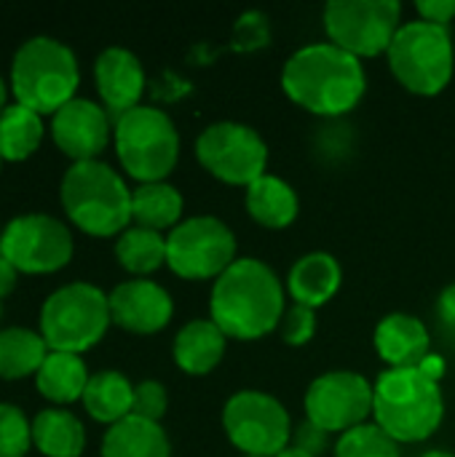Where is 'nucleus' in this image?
Segmentation results:
<instances>
[{"mask_svg": "<svg viewBox=\"0 0 455 457\" xmlns=\"http://www.w3.org/2000/svg\"><path fill=\"white\" fill-rule=\"evenodd\" d=\"M282 91L306 112L341 120L367 94L362 59L346 54L330 40L298 48L282 67Z\"/></svg>", "mask_w": 455, "mask_h": 457, "instance_id": "f257e3e1", "label": "nucleus"}, {"mask_svg": "<svg viewBox=\"0 0 455 457\" xmlns=\"http://www.w3.org/2000/svg\"><path fill=\"white\" fill-rule=\"evenodd\" d=\"M287 311V287L276 270L257 257H239L209 295V319L228 340H260L279 332Z\"/></svg>", "mask_w": 455, "mask_h": 457, "instance_id": "f03ea898", "label": "nucleus"}, {"mask_svg": "<svg viewBox=\"0 0 455 457\" xmlns=\"http://www.w3.org/2000/svg\"><path fill=\"white\" fill-rule=\"evenodd\" d=\"M445 396L421 367L383 370L373 383V423L397 445H418L440 431Z\"/></svg>", "mask_w": 455, "mask_h": 457, "instance_id": "7ed1b4c3", "label": "nucleus"}, {"mask_svg": "<svg viewBox=\"0 0 455 457\" xmlns=\"http://www.w3.org/2000/svg\"><path fill=\"white\" fill-rule=\"evenodd\" d=\"M62 206L88 236H121L131 222V190L105 161H75L62 177Z\"/></svg>", "mask_w": 455, "mask_h": 457, "instance_id": "20e7f679", "label": "nucleus"}, {"mask_svg": "<svg viewBox=\"0 0 455 457\" xmlns=\"http://www.w3.org/2000/svg\"><path fill=\"white\" fill-rule=\"evenodd\" d=\"M80 80L72 48L51 35L24 40L11 62V86L19 104L40 112H56L70 99Z\"/></svg>", "mask_w": 455, "mask_h": 457, "instance_id": "39448f33", "label": "nucleus"}, {"mask_svg": "<svg viewBox=\"0 0 455 457\" xmlns=\"http://www.w3.org/2000/svg\"><path fill=\"white\" fill-rule=\"evenodd\" d=\"M113 139L123 171L139 185L164 182L180 161V131L172 115L153 104H139L115 118Z\"/></svg>", "mask_w": 455, "mask_h": 457, "instance_id": "423d86ee", "label": "nucleus"}, {"mask_svg": "<svg viewBox=\"0 0 455 457\" xmlns=\"http://www.w3.org/2000/svg\"><path fill=\"white\" fill-rule=\"evenodd\" d=\"M386 56L397 83L416 96L442 94L455 75L453 32L424 19L402 21Z\"/></svg>", "mask_w": 455, "mask_h": 457, "instance_id": "0eeeda50", "label": "nucleus"}, {"mask_svg": "<svg viewBox=\"0 0 455 457\" xmlns=\"http://www.w3.org/2000/svg\"><path fill=\"white\" fill-rule=\"evenodd\" d=\"M110 324V300L99 287L88 281L59 287L46 297L40 308V335L48 351L80 356L105 337Z\"/></svg>", "mask_w": 455, "mask_h": 457, "instance_id": "6e6552de", "label": "nucleus"}, {"mask_svg": "<svg viewBox=\"0 0 455 457\" xmlns=\"http://www.w3.org/2000/svg\"><path fill=\"white\" fill-rule=\"evenodd\" d=\"M236 260L239 241L215 214L185 217L166 233V265L185 281H217Z\"/></svg>", "mask_w": 455, "mask_h": 457, "instance_id": "1a4fd4ad", "label": "nucleus"}, {"mask_svg": "<svg viewBox=\"0 0 455 457\" xmlns=\"http://www.w3.org/2000/svg\"><path fill=\"white\" fill-rule=\"evenodd\" d=\"M327 40L357 59L389 54L400 27L402 3L397 0H330L322 11Z\"/></svg>", "mask_w": 455, "mask_h": 457, "instance_id": "9d476101", "label": "nucleus"}, {"mask_svg": "<svg viewBox=\"0 0 455 457\" xmlns=\"http://www.w3.org/2000/svg\"><path fill=\"white\" fill-rule=\"evenodd\" d=\"M196 158L215 179L244 190L268 174V145L241 120L209 123L196 139Z\"/></svg>", "mask_w": 455, "mask_h": 457, "instance_id": "9b49d317", "label": "nucleus"}, {"mask_svg": "<svg viewBox=\"0 0 455 457\" xmlns=\"http://www.w3.org/2000/svg\"><path fill=\"white\" fill-rule=\"evenodd\" d=\"M292 426L287 407L265 391H236L223 407L225 436L241 455L276 457L290 447Z\"/></svg>", "mask_w": 455, "mask_h": 457, "instance_id": "f8f14e48", "label": "nucleus"}, {"mask_svg": "<svg viewBox=\"0 0 455 457\" xmlns=\"http://www.w3.org/2000/svg\"><path fill=\"white\" fill-rule=\"evenodd\" d=\"M306 420L341 436L373 418V383L351 370H333L311 380L303 396Z\"/></svg>", "mask_w": 455, "mask_h": 457, "instance_id": "ddd939ff", "label": "nucleus"}, {"mask_svg": "<svg viewBox=\"0 0 455 457\" xmlns=\"http://www.w3.org/2000/svg\"><path fill=\"white\" fill-rule=\"evenodd\" d=\"M0 246L16 270L54 273L72 257V233L62 220L35 212L11 220L0 233Z\"/></svg>", "mask_w": 455, "mask_h": 457, "instance_id": "4468645a", "label": "nucleus"}, {"mask_svg": "<svg viewBox=\"0 0 455 457\" xmlns=\"http://www.w3.org/2000/svg\"><path fill=\"white\" fill-rule=\"evenodd\" d=\"M110 112L94 99L75 96L51 115L54 142L75 161H94L110 142Z\"/></svg>", "mask_w": 455, "mask_h": 457, "instance_id": "2eb2a0df", "label": "nucleus"}, {"mask_svg": "<svg viewBox=\"0 0 455 457\" xmlns=\"http://www.w3.org/2000/svg\"><path fill=\"white\" fill-rule=\"evenodd\" d=\"M107 300L113 324L134 335L161 332L174 316L172 295L153 278H129L118 284Z\"/></svg>", "mask_w": 455, "mask_h": 457, "instance_id": "dca6fc26", "label": "nucleus"}, {"mask_svg": "<svg viewBox=\"0 0 455 457\" xmlns=\"http://www.w3.org/2000/svg\"><path fill=\"white\" fill-rule=\"evenodd\" d=\"M94 80L105 110L115 118L139 107L145 91V67L134 51L123 46L105 48L94 62Z\"/></svg>", "mask_w": 455, "mask_h": 457, "instance_id": "f3484780", "label": "nucleus"}, {"mask_svg": "<svg viewBox=\"0 0 455 457\" xmlns=\"http://www.w3.org/2000/svg\"><path fill=\"white\" fill-rule=\"evenodd\" d=\"M375 351L386 370H413L432 353L429 327L413 313H386L373 335Z\"/></svg>", "mask_w": 455, "mask_h": 457, "instance_id": "a211bd4d", "label": "nucleus"}, {"mask_svg": "<svg viewBox=\"0 0 455 457\" xmlns=\"http://www.w3.org/2000/svg\"><path fill=\"white\" fill-rule=\"evenodd\" d=\"M343 284V268L330 252H308L298 257L287 273V295L295 305H306L319 311L327 305Z\"/></svg>", "mask_w": 455, "mask_h": 457, "instance_id": "6ab92c4d", "label": "nucleus"}, {"mask_svg": "<svg viewBox=\"0 0 455 457\" xmlns=\"http://www.w3.org/2000/svg\"><path fill=\"white\" fill-rule=\"evenodd\" d=\"M225 348H228V337L212 319H193L182 324L180 332L174 335L172 356L185 375L201 378L220 367Z\"/></svg>", "mask_w": 455, "mask_h": 457, "instance_id": "aec40b11", "label": "nucleus"}, {"mask_svg": "<svg viewBox=\"0 0 455 457\" xmlns=\"http://www.w3.org/2000/svg\"><path fill=\"white\" fill-rule=\"evenodd\" d=\"M244 206L247 214L268 230H284L300 214L298 190L276 174H263L257 182H252L244 193Z\"/></svg>", "mask_w": 455, "mask_h": 457, "instance_id": "412c9836", "label": "nucleus"}, {"mask_svg": "<svg viewBox=\"0 0 455 457\" xmlns=\"http://www.w3.org/2000/svg\"><path fill=\"white\" fill-rule=\"evenodd\" d=\"M102 457H172V442L161 423L129 415L105 431Z\"/></svg>", "mask_w": 455, "mask_h": 457, "instance_id": "4be33fe9", "label": "nucleus"}, {"mask_svg": "<svg viewBox=\"0 0 455 457\" xmlns=\"http://www.w3.org/2000/svg\"><path fill=\"white\" fill-rule=\"evenodd\" d=\"M185 198L172 182H145L131 190V222L147 230H174L182 222Z\"/></svg>", "mask_w": 455, "mask_h": 457, "instance_id": "5701e85b", "label": "nucleus"}, {"mask_svg": "<svg viewBox=\"0 0 455 457\" xmlns=\"http://www.w3.org/2000/svg\"><path fill=\"white\" fill-rule=\"evenodd\" d=\"M32 442L48 457H80L86 447V428L70 410L48 407L32 420Z\"/></svg>", "mask_w": 455, "mask_h": 457, "instance_id": "b1692460", "label": "nucleus"}, {"mask_svg": "<svg viewBox=\"0 0 455 457\" xmlns=\"http://www.w3.org/2000/svg\"><path fill=\"white\" fill-rule=\"evenodd\" d=\"M80 402L94 420L113 426L131 415L134 386L126 375H121L115 370H105V372H97L88 378V386H86Z\"/></svg>", "mask_w": 455, "mask_h": 457, "instance_id": "393cba45", "label": "nucleus"}, {"mask_svg": "<svg viewBox=\"0 0 455 457\" xmlns=\"http://www.w3.org/2000/svg\"><path fill=\"white\" fill-rule=\"evenodd\" d=\"M88 378L91 375L86 372L83 359L78 353H64V351H48L40 370L35 372L38 391L56 404H70L75 399H83Z\"/></svg>", "mask_w": 455, "mask_h": 457, "instance_id": "a878e982", "label": "nucleus"}, {"mask_svg": "<svg viewBox=\"0 0 455 457\" xmlns=\"http://www.w3.org/2000/svg\"><path fill=\"white\" fill-rule=\"evenodd\" d=\"M48 356V345L40 332L27 327L0 329V378L13 380L40 370Z\"/></svg>", "mask_w": 455, "mask_h": 457, "instance_id": "bb28decb", "label": "nucleus"}, {"mask_svg": "<svg viewBox=\"0 0 455 457\" xmlns=\"http://www.w3.org/2000/svg\"><path fill=\"white\" fill-rule=\"evenodd\" d=\"M115 257L123 270L134 276H150L166 265V236L139 225H129L115 241Z\"/></svg>", "mask_w": 455, "mask_h": 457, "instance_id": "cd10ccee", "label": "nucleus"}, {"mask_svg": "<svg viewBox=\"0 0 455 457\" xmlns=\"http://www.w3.org/2000/svg\"><path fill=\"white\" fill-rule=\"evenodd\" d=\"M43 139V120L35 110L13 102L0 112V158L24 161Z\"/></svg>", "mask_w": 455, "mask_h": 457, "instance_id": "c85d7f7f", "label": "nucleus"}, {"mask_svg": "<svg viewBox=\"0 0 455 457\" xmlns=\"http://www.w3.org/2000/svg\"><path fill=\"white\" fill-rule=\"evenodd\" d=\"M335 457H402L400 445L375 423H365L338 436Z\"/></svg>", "mask_w": 455, "mask_h": 457, "instance_id": "c756f323", "label": "nucleus"}, {"mask_svg": "<svg viewBox=\"0 0 455 457\" xmlns=\"http://www.w3.org/2000/svg\"><path fill=\"white\" fill-rule=\"evenodd\" d=\"M32 445V423L13 404H0V457H24Z\"/></svg>", "mask_w": 455, "mask_h": 457, "instance_id": "7c9ffc66", "label": "nucleus"}, {"mask_svg": "<svg viewBox=\"0 0 455 457\" xmlns=\"http://www.w3.org/2000/svg\"><path fill=\"white\" fill-rule=\"evenodd\" d=\"M279 335L282 343H287L290 348H303L314 340L316 335V311L306 308V305H287L284 319L279 324Z\"/></svg>", "mask_w": 455, "mask_h": 457, "instance_id": "2f4dec72", "label": "nucleus"}, {"mask_svg": "<svg viewBox=\"0 0 455 457\" xmlns=\"http://www.w3.org/2000/svg\"><path fill=\"white\" fill-rule=\"evenodd\" d=\"M166 407H169V394H166L164 383H158V380H142V383L134 386V407H131V415L145 418V420H153V423H161V418L166 415Z\"/></svg>", "mask_w": 455, "mask_h": 457, "instance_id": "473e14b6", "label": "nucleus"}, {"mask_svg": "<svg viewBox=\"0 0 455 457\" xmlns=\"http://www.w3.org/2000/svg\"><path fill=\"white\" fill-rule=\"evenodd\" d=\"M290 445L298 447V450H303V453H308V455L322 457L330 450V434L322 431L319 426H314L311 420L303 418L300 423L292 426V439H290Z\"/></svg>", "mask_w": 455, "mask_h": 457, "instance_id": "72a5a7b5", "label": "nucleus"}, {"mask_svg": "<svg viewBox=\"0 0 455 457\" xmlns=\"http://www.w3.org/2000/svg\"><path fill=\"white\" fill-rule=\"evenodd\" d=\"M416 13L424 21H432L437 27H448L455 19V0H418L416 3Z\"/></svg>", "mask_w": 455, "mask_h": 457, "instance_id": "f704fd0d", "label": "nucleus"}, {"mask_svg": "<svg viewBox=\"0 0 455 457\" xmlns=\"http://www.w3.org/2000/svg\"><path fill=\"white\" fill-rule=\"evenodd\" d=\"M437 319L442 327L455 332V284H448L437 297Z\"/></svg>", "mask_w": 455, "mask_h": 457, "instance_id": "c9c22d12", "label": "nucleus"}, {"mask_svg": "<svg viewBox=\"0 0 455 457\" xmlns=\"http://www.w3.org/2000/svg\"><path fill=\"white\" fill-rule=\"evenodd\" d=\"M16 268H13V262L5 257V252H3V246H0V300L5 297V295H11V289L16 287Z\"/></svg>", "mask_w": 455, "mask_h": 457, "instance_id": "e433bc0d", "label": "nucleus"}, {"mask_svg": "<svg viewBox=\"0 0 455 457\" xmlns=\"http://www.w3.org/2000/svg\"><path fill=\"white\" fill-rule=\"evenodd\" d=\"M429 378H434L437 383H442V378H445V372H448V364H445V359L442 356H437V353H429L421 364H418Z\"/></svg>", "mask_w": 455, "mask_h": 457, "instance_id": "4c0bfd02", "label": "nucleus"}, {"mask_svg": "<svg viewBox=\"0 0 455 457\" xmlns=\"http://www.w3.org/2000/svg\"><path fill=\"white\" fill-rule=\"evenodd\" d=\"M276 457H314V455H308V453H303V450H298V447H292V445H290L287 450H282Z\"/></svg>", "mask_w": 455, "mask_h": 457, "instance_id": "58836bf2", "label": "nucleus"}, {"mask_svg": "<svg viewBox=\"0 0 455 457\" xmlns=\"http://www.w3.org/2000/svg\"><path fill=\"white\" fill-rule=\"evenodd\" d=\"M418 457H455L451 450H426L424 455H418Z\"/></svg>", "mask_w": 455, "mask_h": 457, "instance_id": "ea45409f", "label": "nucleus"}, {"mask_svg": "<svg viewBox=\"0 0 455 457\" xmlns=\"http://www.w3.org/2000/svg\"><path fill=\"white\" fill-rule=\"evenodd\" d=\"M8 104H5V83H3V78H0V112L5 110Z\"/></svg>", "mask_w": 455, "mask_h": 457, "instance_id": "a19ab883", "label": "nucleus"}, {"mask_svg": "<svg viewBox=\"0 0 455 457\" xmlns=\"http://www.w3.org/2000/svg\"><path fill=\"white\" fill-rule=\"evenodd\" d=\"M239 457H252V455H239Z\"/></svg>", "mask_w": 455, "mask_h": 457, "instance_id": "79ce46f5", "label": "nucleus"}, {"mask_svg": "<svg viewBox=\"0 0 455 457\" xmlns=\"http://www.w3.org/2000/svg\"><path fill=\"white\" fill-rule=\"evenodd\" d=\"M0 163H3V158H0Z\"/></svg>", "mask_w": 455, "mask_h": 457, "instance_id": "37998d69", "label": "nucleus"}, {"mask_svg": "<svg viewBox=\"0 0 455 457\" xmlns=\"http://www.w3.org/2000/svg\"><path fill=\"white\" fill-rule=\"evenodd\" d=\"M453 46H455V37H453Z\"/></svg>", "mask_w": 455, "mask_h": 457, "instance_id": "c03bdc74", "label": "nucleus"}]
</instances>
